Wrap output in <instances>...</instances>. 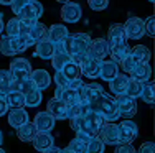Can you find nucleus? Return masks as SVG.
Wrapping results in <instances>:
<instances>
[{
  "mask_svg": "<svg viewBox=\"0 0 155 153\" xmlns=\"http://www.w3.org/2000/svg\"><path fill=\"white\" fill-rule=\"evenodd\" d=\"M91 40L93 38L86 33H73V35L66 36L63 45H64V49L69 53V58H71L73 63L79 64L83 61V58L87 54Z\"/></svg>",
  "mask_w": 155,
  "mask_h": 153,
  "instance_id": "1",
  "label": "nucleus"
},
{
  "mask_svg": "<svg viewBox=\"0 0 155 153\" xmlns=\"http://www.w3.org/2000/svg\"><path fill=\"white\" fill-rule=\"evenodd\" d=\"M91 109L96 110V112H99V114L102 115V119L107 120V122H116V120L120 117L114 99L109 96V94H106L104 91H101V92L96 96V99L93 102V105H91Z\"/></svg>",
  "mask_w": 155,
  "mask_h": 153,
  "instance_id": "2",
  "label": "nucleus"
},
{
  "mask_svg": "<svg viewBox=\"0 0 155 153\" xmlns=\"http://www.w3.org/2000/svg\"><path fill=\"white\" fill-rule=\"evenodd\" d=\"M28 46H33L31 41L28 40V36L3 35L2 40H0V51H2L3 56H15V54H18V53H23Z\"/></svg>",
  "mask_w": 155,
  "mask_h": 153,
  "instance_id": "3",
  "label": "nucleus"
},
{
  "mask_svg": "<svg viewBox=\"0 0 155 153\" xmlns=\"http://www.w3.org/2000/svg\"><path fill=\"white\" fill-rule=\"evenodd\" d=\"M17 15H18V20L25 21V23H28V25H33L43 15V5L38 0H28V2L25 3V7L17 13Z\"/></svg>",
  "mask_w": 155,
  "mask_h": 153,
  "instance_id": "4",
  "label": "nucleus"
},
{
  "mask_svg": "<svg viewBox=\"0 0 155 153\" xmlns=\"http://www.w3.org/2000/svg\"><path fill=\"white\" fill-rule=\"evenodd\" d=\"M114 102H116V107H117V110H119L120 117L132 119L135 114H137V102H135L134 97L127 96L125 92L117 94L116 99H114Z\"/></svg>",
  "mask_w": 155,
  "mask_h": 153,
  "instance_id": "5",
  "label": "nucleus"
},
{
  "mask_svg": "<svg viewBox=\"0 0 155 153\" xmlns=\"http://www.w3.org/2000/svg\"><path fill=\"white\" fill-rule=\"evenodd\" d=\"M119 132V143H132L139 137V127L130 119H124L120 123H117Z\"/></svg>",
  "mask_w": 155,
  "mask_h": 153,
  "instance_id": "6",
  "label": "nucleus"
},
{
  "mask_svg": "<svg viewBox=\"0 0 155 153\" xmlns=\"http://www.w3.org/2000/svg\"><path fill=\"white\" fill-rule=\"evenodd\" d=\"M78 96H79V100L83 102V105H86V107L91 109V105H93V102L96 99V96H97L99 92L102 91V87L99 84H81L79 87H78Z\"/></svg>",
  "mask_w": 155,
  "mask_h": 153,
  "instance_id": "7",
  "label": "nucleus"
},
{
  "mask_svg": "<svg viewBox=\"0 0 155 153\" xmlns=\"http://www.w3.org/2000/svg\"><path fill=\"white\" fill-rule=\"evenodd\" d=\"M97 137L104 142L106 145H117L119 143V132H117V123L114 122H107L106 120L101 125L97 132Z\"/></svg>",
  "mask_w": 155,
  "mask_h": 153,
  "instance_id": "8",
  "label": "nucleus"
},
{
  "mask_svg": "<svg viewBox=\"0 0 155 153\" xmlns=\"http://www.w3.org/2000/svg\"><path fill=\"white\" fill-rule=\"evenodd\" d=\"M125 36L127 40H139L145 35V27H143V20H140L139 17H130L124 25Z\"/></svg>",
  "mask_w": 155,
  "mask_h": 153,
  "instance_id": "9",
  "label": "nucleus"
},
{
  "mask_svg": "<svg viewBox=\"0 0 155 153\" xmlns=\"http://www.w3.org/2000/svg\"><path fill=\"white\" fill-rule=\"evenodd\" d=\"M101 61L97 58L91 56V54H86L83 58V61L79 63V69H81V74H84L86 78L96 79L99 74V66H101Z\"/></svg>",
  "mask_w": 155,
  "mask_h": 153,
  "instance_id": "10",
  "label": "nucleus"
},
{
  "mask_svg": "<svg viewBox=\"0 0 155 153\" xmlns=\"http://www.w3.org/2000/svg\"><path fill=\"white\" fill-rule=\"evenodd\" d=\"M10 74L13 76V78H18V79H25V78H30L31 74V64L28 59H25V58H18V59H13L12 63H10V68H8Z\"/></svg>",
  "mask_w": 155,
  "mask_h": 153,
  "instance_id": "11",
  "label": "nucleus"
},
{
  "mask_svg": "<svg viewBox=\"0 0 155 153\" xmlns=\"http://www.w3.org/2000/svg\"><path fill=\"white\" fill-rule=\"evenodd\" d=\"M81 17H83V10H81L79 3L69 0L61 7V20H64L66 23H76L81 20Z\"/></svg>",
  "mask_w": 155,
  "mask_h": 153,
  "instance_id": "12",
  "label": "nucleus"
},
{
  "mask_svg": "<svg viewBox=\"0 0 155 153\" xmlns=\"http://www.w3.org/2000/svg\"><path fill=\"white\" fill-rule=\"evenodd\" d=\"M50 59H51V66L54 68V71H60L71 58H69V53L64 49L63 43H54V51H53Z\"/></svg>",
  "mask_w": 155,
  "mask_h": 153,
  "instance_id": "13",
  "label": "nucleus"
},
{
  "mask_svg": "<svg viewBox=\"0 0 155 153\" xmlns=\"http://www.w3.org/2000/svg\"><path fill=\"white\" fill-rule=\"evenodd\" d=\"M46 110L53 115L54 120H68V105L61 99H56V97L50 99L46 105Z\"/></svg>",
  "mask_w": 155,
  "mask_h": 153,
  "instance_id": "14",
  "label": "nucleus"
},
{
  "mask_svg": "<svg viewBox=\"0 0 155 153\" xmlns=\"http://www.w3.org/2000/svg\"><path fill=\"white\" fill-rule=\"evenodd\" d=\"M54 117L50 114L48 110H43V112H38L33 119V123H35L36 130L38 132H51L54 127Z\"/></svg>",
  "mask_w": 155,
  "mask_h": 153,
  "instance_id": "15",
  "label": "nucleus"
},
{
  "mask_svg": "<svg viewBox=\"0 0 155 153\" xmlns=\"http://www.w3.org/2000/svg\"><path fill=\"white\" fill-rule=\"evenodd\" d=\"M87 54L97 58V59H104V58L109 54L107 40H104V38L91 40V45H89V49H87Z\"/></svg>",
  "mask_w": 155,
  "mask_h": 153,
  "instance_id": "16",
  "label": "nucleus"
},
{
  "mask_svg": "<svg viewBox=\"0 0 155 153\" xmlns=\"http://www.w3.org/2000/svg\"><path fill=\"white\" fill-rule=\"evenodd\" d=\"M119 72V64L112 59H107V61H101V66H99V74L97 78H101L102 81H110L114 76Z\"/></svg>",
  "mask_w": 155,
  "mask_h": 153,
  "instance_id": "17",
  "label": "nucleus"
},
{
  "mask_svg": "<svg viewBox=\"0 0 155 153\" xmlns=\"http://www.w3.org/2000/svg\"><path fill=\"white\" fill-rule=\"evenodd\" d=\"M127 41L125 36V30L122 23H114L109 27V33H107V45H117V43H124Z\"/></svg>",
  "mask_w": 155,
  "mask_h": 153,
  "instance_id": "18",
  "label": "nucleus"
},
{
  "mask_svg": "<svg viewBox=\"0 0 155 153\" xmlns=\"http://www.w3.org/2000/svg\"><path fill=\"white\" fill-rule=\"evenodd\" d=\"M30 78L40 91H46L51 84V76L48 74L46 69H35V71H31Z\"/></svg>",
  "mask_w": 155,
  "mask_h": 153,
  "instance_id": "19",
  "label": "nucleus"
},
{
  "mask_svg": "<svg viewBox=\"0 0 155 153\" xmlns=\"http://www.w3.org/2000/svg\"><path fill=\"white\" fill-rule=\"evenodd\" d=\"M31 142H33V147L38 151H46L48 148L53 145L54 138L50 132H36V135L33 137Z\"/></svg>",
  "mask_w": 155,
  "mask_h": 153,
  "instance_id": "20",
  "label": "nucleus"
},
{
  "mask_svg": "<svg viewBox=\"0 0 155 153\" xmlns=\"http://www.w3.org/2000/svg\"><path fill=\"white\" fill-rule=\"evenodd\" d=\"M68 35H69V31L64 25L54 23L48 28V40H50L51 43H63Z\"/></svg>",
  "mask_w": 155,
  "mask_h": 153,
  "instance_id": "21",
  "label": "nucleus"
},
{
  "mask_svg": "<svg viewBox=\"0 0 155 153\" xmlns=\"http://www.w3.org/2000/svg\"><path fill=\"white\" fill-rule=\"evenodd\" d=\"M46 38H48V28L41 21H35L30 28V33H28V40L31 41V45L41 41V40H46Z\"/></svg>",
  "mask_w": 155,
  "mask_h": 153,
  "instance_id": "22",
  "label": "nucleus"
},
{
  "mask_svg": "<svg viewBox=\"0 0 155 153\" xmlns=\"http://www.w3.org/2000/svg\"><path fill=\"white\" fill-rule=\"evenodd\" d=\"M33 46H35V56L41 58V59H50L53 51H54V43H51L48 38L35 43Z\"/></svg>",
  "mask_w": 155,
  "mask_h": 153,
  "instance_id": "23",
  "label": "nucleus"
},
{
  "mask_svg": "<svg viewBox=\"0 0 155 153\" xmlns=\"http://www.w3.org/2000/svg\"><path fill=\"white\" fill-rule=\"evenodd\" d=\"M36 127L35 123L30 122V120H27L25 123H21L20 127H17V137L20 138L21 142H31L33 137L36 135Z\"/></svg>",
  "mask_w": 155,
  "mask_h": 153,
  "instance_id": "24",
  "label": "nucleus"
},
{
  "mask_svg": "<svg viewBox=\"0 0 155 153\" xmlns=\"http://www.w3.org/2000/svg\"><path fill=\"white\" fill-rule=\"evenodd\" d=\"M130 78L137 79V81L140 82H145L150 79V76H152V68H150L149 63H137L134 68V71L130 72Z\"/></svg>",
  "mask_w": 155,
  "mask_h": 153,
  "instance_id": "25",
  "label": "nucleus"
},
{
  "mask_svg": "<svg viewBox=\"0 0 155 153\" xmlns=\"http://www.w3.org/2000/svg\"><path fill=\"white\" fill-rule=\"evenodd\" d=\"M28 120V112L25 110L23 107H17V109H12L8 112V125H12L13 129L20 127L21 123H25Z\"/></svg>",
  "mask_w": 155,
  "mask_h": 153,
  "instance_id": "26",
  "label": "nucleus"
},
{
  "mask_svg": "<svg viewBox=\"0 0 155 153\" xmlns=\"http://www.w3.org/2000/svg\"><path fill=\"white\" fill-rule=\"evenodd\" d=\"M127 81H129V76L127 74H119L117 72L112 79L109 81V87L112 91V94H122L125 92V86H127Z\"/></svg>",
  "mask_w": 155,
  "mask_h": 153,
  "instance_id": "27",
  "label": "nucleus"
},
{
  "mask_svg": "<svg viewBox=\"0 0 155 153\" xmlns=\"http://www.w3.org/2000/svg\"><path fill=\"white\" fill-rule=\"evenodd\" d=\"M109 53H110V58H112V61H116V63L119 64V61L122 59L125 54L130 53V46L127 45V41L117 43V45H110V46H109Z\"/></svg>",
  "mask_w": 155,
  "mask_h": 153,
  "instance_id": "28",
  "label": "nucleus"
},
{
  "mask_svg": "<svg viewBox=\"0 0 155 153\" xmlns=\"http://www.w3.org/2000/svg\"><path fill=\"white\" fill-rule=\"evenodd\" d=\"M5 100L8 107L17 109V107H25V94L21 91H8L5 94Z\"/></svg>",
  "mask_w": 155,
  "mask_h": 153,
  "instance_id": "29",
  "label": "nucleus"
},
{
  "mask_svg": "<svg viewBox=\"0 0 155 153\" xmlns=\"http://www.w3.org/2000/svg\"><path fill=\"white\" fill-rule=\"evenodd\" d=\"M130 54L134 56V59L137 61V63H149L150 56H152V54H150V49L143 45H139V46H135L134 49H130Z\"/></svg>",
  "mask_w": 155,
  "mask_h": 153,
  "instance_id": "30",
  "label": "nucleus"
},
{
  "mask_svg": "<svg viewBox=\"0 0 155 153\" xmlns=\"http://www.w3.org/2000/svg\"><path fill=\"white\" fill-rule=\"evenodd\" d=\"M60 71L63 72V74L66 76V78L69 79V81H73V79H78V78H81V69H79V64H76V63H73L71 59L68 61V63L63 66Z\"/></svg>",
  "mask_w": 155,
  "mask_h": 153,
  "instance_id": "31",
  "label": "nucleus"
},
{
  "mask_svg": "<svg viewBox=\"0 0 155 153\" xmlns=\"http://www.w3.org/2000/svg\"><path fill=\"white\" fill-rule=\"evenodd\" d=\"M41 92L43 91H40L38 87L25 92V105H28V107H38V105L41 104V99H43Z\"/></svg>",
  "mask_w": 155,
  "mask_h": 153,
  "instance_id": "32",
  "label": "nucleus"
},
{
  "mask_svg": "<svg viewBox=\"0 0 155 153\" xmlns=\"http://www.w3.org/2000/svg\"><path fill=\"white\" fill-rule=\"evenodd\" d=\"M142 86L143 82L137 81V79L130 78L129 76V81H127V86H125V94L130 97H134V99H137V97L140 96V92H142Z\"/></svg>",
  "mask_w": 155,
  "mask_h": 153,
  "instance_id": "33",
  "label": "nucleus"
},
{
  "mask_svg": "<svg viewBox=\"0 0 155 153\" xmlns=\"http://www.w3.org/2000/svg\"><path fill=\"white\" fill-rule=\"evenodd\" d=\"M10 79L12 74L7 69H0V97L5 99V94L10 91Z\"/></svg>",
  "mask_w": 155,
  "mask_h": 153,
  "instance_id": "34",
  "label": "nucleus"
},
{
  "mask_svg": "<svg viewBox=\"0 0 155 153\" xmlns=\"http://www.w3.org/2000/svg\"><path fill=\"white\" fill-rule=\"evenodd\" d=\"M140 99L143 102H147V104H153V97H155V91H153V82L150 84L149 81L143 82L142 86V92H140Z\"/></svg>",
  "mask_w": 155,
  "mask_h": 153,
  "instance_id": "35",
  "label": "nucleus"
},
{
  "mask_svg": "<svg viewBox=\"0 0 155 153\" xmlns=\"http://www.w3.org/2000/svg\"><path fill=\"white\" fill-rule=\"evenodd\" d=\"M104 148H106V143L97 135L91 137V140L87 142V145H86V151H91V153H96V151L101 153V151H104Z\"/></svg>",
  "mask_w": 155,
  "mask_h": 153,
  "instance_id": "36",
  "label": "nucleus"
},
{
  "mask_svg": "<svg viewBox=\"0 0 155 153\" xmlns=\"http://www.w3.org/2000/svg\"><path fill=\"white\" fill-rule=\"evenodd\" d=\"M119 64H120V68H122V71L125 72V74H130V72L134 71V68H135V64H137V61H135L134 56L129 53V54H125L122 59L119 61Z\"/></svg>",
  "mask_w": 155,
  "mask_h": 153,
  "instance_id": "37",
  "label": "nucleus"
},
{
  "mask_svg": "<svg viewBox=\"0 0 155 153\" xmlns=\"http://www.w3.org/2000/svg\"><path fill=\"white\" fill-rule=\"evenodd\" d=\"M63 151H76V153L86 151V143H84L83 140H79V138H73L68 147L63 148Z\"/></svg>",
  "mask_w": 155,
  "mask_h": 153,
  "instance_id": "38",
  "label": "nucleus"
},
{
  "mask_svg": "<svg viewBox=\"0 0 155 153\" xmlns=\"http://www.w3.org/2000/svg\"><path fill=\"white\" fill-rule=\"evenodd\" d=\"M3 30H7V35H8V36L18 35V18H12V20H8V21H7V28H3Z\"/></svg>",
  "mask_w": 155,
  "mask_h": 153,
  "instance_id": "39",
  "label": "nucleus"
},
{
  "mask_svg": "<svg viewBox=\"0 0 155 153\" xmlns=\"http://www.w3.org/2000/svg\"><path fill=\"white\" fill-rule=\"evenodd\" d=\"M87 3H89V7L94 12H101V10H104L109 5V0H87Z\"/></svg>",
  "mask_w": 155,
  "mask_h": 153,
  "instance_id": "40",
  "label": "nucleus"
},
{
  "mask_svg": "<svg viewBox=\"0 0 155 153\" xmlns=\"http://www.w3.org/2000/svg\"><path fill=\"white\" fill-rule=\"evenodd\" d=\"M54 82H56V86H60V87H68L69 79L66 78L61 71H56L54 72Z\"/></svg>",
  "mask_w": 155,
  "mask_h": 153,
  "instance_id": "41",
  "label": "nucleus"
},
{
  "mask_svg": "<svg viewBox=\"0 0 155 153\" xmlns=\"http://www.w3.org/2000/svg\"><path fill=\"white\" fill-rule=\"evenodd\" d=\"M153 23H155V18H153V17H149L145 21H143V27H145V35L153 36V33H155V27H153Z\"/></svg>",
  "mask_w": 155,
  "mask_h": 153,
  "instance_id": "42",
  "label": "nucleus"
},
{
  "mask_svg": "<svg viewBox=\"0 0 155 153\" xmlns=\"http://www.w3.org/2000/svg\"><path fill=\"white\" fill-rule=\"evenodd\" d=\"M116 151L117 153H132V151H135V148L132 143H117Z\"/></svg>",
  "mask_w": 155,
  "mask_h": 153,
  "instance_id": "43",
  "label": "nucleus"
},
{
  "mask_svg": "<svg viewBox=\"0 0 155 153\" xmlns=\"http://www.w3.org/2000/svg\"><path fill=\"white\" fill-rule=\"evenodd\" d=\"M27 2H28V0H13V2L10 3V7H12L13 13L17 15V13L20 12V10L23 8V7H25V3H27Z\"/></svg>",
  "mask_w": 155,
  "mask_h": 153,
  "instance_id": "44",
  "label": "nucleus"
},
{
  "mask_svg": "<svg viewBox=\"0 0 155 153\" xmlns=\"http://www.w3.org/2000/svg\"><path fill=\"white\" fill-rule=\"evenodd\" d=\"M153 150H155V145L152 142H145V143H142L139 148V151H142V153H152Z\"/></svg>",
  "mask_w": 155,
  "mask_h": 153,
  "instance_id": "45",
  "label": "nucleus"
},
{
  "mask_svg": "<svg viewBox=\"0 0 155 153\" xmlns=\"http://www.w3.org/2000/svg\"><path fill=\"white\" fill-rule=\"evenodd\" d=\"M7 112H8V104H7V100L3 97H0V117L5 115Z\"/></svg>",
  "mask_w": 155,
  "mask_h": 153,
  "instance_id": "46",
  "label": "nucleus"
},
{
  "mask_svg": "<svg viewBox=\"0 0 155 153\" xmlns=\"http://www.w3.org/2000/svg\"><path fill=\"white\" fill-rule=\"evenodd\" d=\"M3 28H5V23H3V20H2V15H0V35H2Z\"/></svg>",
  "mask_w": 155,
  "mask_h": 153,
  "instance_id": "47",
  "label": "nucleus"
},
{
  "mask_svg": "<svg viewBox=\"0 0 155 153\" xmlns=\"http://www.w3.org/2000/svg\"><path fill=\"white\" fill-rule=\"evenodd\" d=\"M12 2H13V0H0V3H2V5H10Z\"/></svg>",
  "mask_w": 155,
  "mask_h": 153,
  "instance_id": "48",
  "label": "nucleus"
},
{
  "mask_svg": "<svg viewBox=\"0 0 155 153\" xmlns=\"http://www.w3.org/2000/svg\"><path fill=\"white\" fill-rule=\"evenodd\" d=\"M2 140H3V133H2V130H0V145H2Z\"/></svg>",
  "mask_w": 155,
  "mask_h": 153,
  "instance_id": "49",
  "label": "nucleus"
},
{
  "mask_svg": "<svg viewBox=\"0 0 155 153\" xmlns=\"http://www.w3.org/2000/svg\"><path fill=\"white\" fill-rule=\"evenodd\" d=\"M56 2H60V3H66V2H69V0H56Z\"/></svg>",
  "mask_w": 155,
  "mask_h": 153,
  "instance_id": "50",
  "label": "nucleus"
},
{
  "mask_svg": "<svg viewBox=\"0 0 155 153\" xmlns=\"http://www.w3.org/2000/svg\"><path fill=\"white\" fill-rule=\"evenodd\" d=\"M3 151H5V150H3V148H2V147H0V153H3Z\"/></svg>",
  "mask_w": 155,
  "mask_h": 153,
  "instance_id": "51",
  "label": "nucleus"
},
{
  "mask_svg": "<svg viewBox=\"0 0 155 153\" xmlns=\"http://www.w3.org/2000/svg\"><path fill=\"white\" fill-rule=\"evenodd\" d=\"M149 2H150V3H153V0H149Z\"/></svg>",
  "mask_w": 155,
  "mask_h": 153,
  "instance_id": "52",
  "label": "nucleus"
}]
</instances>
